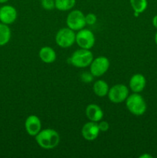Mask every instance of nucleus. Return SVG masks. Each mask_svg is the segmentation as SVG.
Segmentation results:
<instances>
[{
    "mask_svg": "<svg viewBox=\"0 0 157 158\" xmlns=\"http://www.w3.org/2000/svg\"><path fill=\"white\" fill-rule=\"evenodd\" d=\"M35 137L37 144L45 150L54 149L60 142L59 134L51 128L41 130Z\"/></svg>",
    "mask_w": 157,
    "mask_h": 158,
    "instance_id": "f257e3e1",
    "label": "nucleus"
},
{
    "mask_svg": "<svg viewBox=\"0 0 157 158\" xmlns=\"http://www.w3.org/2000/svg\"><path fill=\"white\" fill-rule=\"evenodd\" d=\"M126 106L128 110L135 116H142L147 108L144 98L138 93H133L128 96L126 100Z\"/></svg>",
    "mask_w": 157,
    "mask_h": 158,
    "instance_id": "f03ea898",
    "label": "nucleus"
},
{
    "mask_svg": "<svg viewBox=\"0 0 157 158\" xmlns=\"http://www.w3.org/2000/svg\"><path fill=\"white\" fill-rule=\"evenodd\" d=\"M93 55L90 49L80 48L75 50L69 58L71 64L76 68H86L90 66L93 60Z\"/></svg>",
    "mask_w": 157,
    "mask_h": 158,
    "instance_id": "7ed1b4c3",
    "label": "nucleus"
},
{
    "mask_svg": "<svg viewBox=\"0 0 157 158\" xmlns=\"http://www.w3.org/2000/svg\"><path fill=\"white\" fill-rule=\"evenodd\" d=\"M55 43L61 48H69L75 43V31L67 28H62L57 32Z\"/></svg>",
    "mask_w": 157,
    "mask_h": 158,
    "instance_id": "20e7f679",
    "label": "nucleus"
},
{
    "mask_svg": "<svg viewBox=\"0 0 157 158\" xmlns=\"http://www.w3.org/2000/svg\"><path fill=\"white\" fill-rule=\"evenodd\" d=\"M95 35L89 29L83 28L75 34V43L82 49H91L95 45Z\"/></svg>",
    "mask_w": 157,
    "mask_h": 158,
    "instance_id": "39448f33",
    "label": "nucleus"
},
{
    "mask_svg": "<svg viewBox=\"0 0 157 158\" xmlns=\"http://www.w3.org/2000/svg\"><path fill=\"white\" fill-rule=\"evenodd\" d=\"M67 27L74 31H78L86 26V19L85 15L82 11L75 9L71 11L66 18Z\"/></svg>",
    "mask_w": 157,
    "mask_h": 158,
    "instance_id": "423d86ee",
    "label": "nucleus"
},
{
    "mask_svg": "<svg viewBox=\"0 0 157 158\" xmlns=\"http://www.w3.org/2000/svg\"><path fill=\"white\" fill-rule=\"evenodd\" d=\"M107 96L109 100L112 103H123V102L126 101L128 96H129V89L124 84H121V83L115 84L111 88H109Z\"/></svg>",
    "mask_w": 157,
    "mask_h": 158,
    "instance_id": "0eeeda50",
    "label": "nucleus"
},
{
    "mask_svg": "<svg viewBox=\"0 0 157 158\" xmlns=\"http://www.w3.org/2000/svg\"><path fill=\"white\" fill-rule=\"evenodd\" d=\"M109 60L106 56H98L93 59L90 64V73L95 77H99L104 75L109 69Z\"/></svg>",
    "mask_w": 157,
    "mask_h": 158,
    "instance_id": "6e6552de",
    "label": "nucleus"
},
{
    "mask_svg": "<svg viewBox=\"0 0 157 158\" xmlns=\"http://www.w3.org/2000/svg\"><path fill=\"white\" fill-rule=\"evenodd\" d=\"M82 136L88 141H93L99 137L100 130L97 122L89 121L85 123L82 127Z\"/></svg>",
    "mask_w": 157,
    "mask_h": 158,
    "instance_id": "1a4fd4ad",
    "label": "nucleus"
},
{
    "mask_svg": "<svg viewBox=\"0 0 157 158\" xmlns=\"http://www.w3.org/2000/svg\"><path fill=\"white\" fill-rule=\"evenodd\" d=\"M25 128L29 136L35 137L42 130V122L36 115H29L25 121Z\"/></svg>",
    "mask_w": 157,
    "mask_h": 158,
    "instance_id": "9d476101",
    "label": "nucleus"
},
{
    "mask_svg": "<svg viewBox=\"0 0 157 158\" xmlns=\"http://www.w3.org/2000/svg\"><path fill=\"white\" fill-rule=\"evenodd\" d=\"M17 19V10L10 5H5L0 8V22L4 24H12Z\"/></svg>",
    "mask_w": 157,
    "mask_h": 158,
    "instance_id": "9b49d317",
    "label": "nucleus"
},
{
    "mask_svg": "<svg viewBox=\"0 0 157 158\" xmlns=\"http://www.w3.org/2000/svg\"><path fill=\"white\" fill-rule=\"evenodd\" d=\"M146 86V80L143 74H134L129 80V88L133 93H141Z\"/></svg>",
    "mask_w": 157,
    "mask_h": 158,
    "instance_id": "f8f14e48",
    "label": "nucleus"
},
{
    "mask_svg": "<svg viewBox=\"0 0 157 158\" xmlns=\"http://www.w3.org/2000/svg\"><path fill=\"white\" fill-rule=\"evenodd\" d=\"M86 115L90 121L98 123L103 120L104 113L99 106L95 103H91L86 106Z\"/></svg>",
    "mask_w": 157,
    "mask_h": 158,
    "instance_id": "ddd939ff",
    "label": "nucleus"
},
{
    "mask_svg": "<svg viewBox=\"0 0 157 158\" xmlns=\"http://www.w3.org/2000/svg\"><path fill=\"white\" fill-rule=\"evenodd\" d=\"M40 60L45 63H52L56 60L55 51L50 46H44L38 52Z\"/></svg>",
    "mask_w": 157,
    "mask_h": 158,
    "instance_id": "4468645a",
    "label": "nucleus"
},
{
    "mask_svg": "<svg viewBox=\"0 0 157 158\" xmlns=\"http://www.w3.org/2000/svg\"><path fill=\"white\" fill-rule=\"evenodd\" d=\"M109 87L108 83L105 80H99L93 84V91L95 95L99 97H104L108 95Z\"/></svg>",
    "mask_w": 157,
    "mask_h": 158,
    "instance_id": "2eb2a0df",
    "label": "nucleus"
},
{
    "mask_svg": "<svg viewBox=\"0 0 157 158\" xmlns=\"http://www.w3.org/2000/svg\"><path fill=\"white\" fill-rule=\"evenodd\" d=\"M11 39V30L9 25L0 23V46H5Z\"/></svg>",
    "mask_w": 157,
    "mask_h": 158,
    "instance_id": "dca6fc26",
    "label": "nucleus"
},
{
    "mask_svg": "<svg viewBox=\"0 0 157 158\" xmlns=\"http://www.w3.org/2000/svg\"><path fill=\"white\" fill-rule=\"evenodd\" d=\"M55 9L65 12L72 9L75 5V0H55Z\"/></svg>",
    "mask_w": 157,
    "mask_h": 158,
    "instance_id": "f3484780",
    "label": "nucleus"
},
{
    "mask_svg": "<svg viewBox=\"0 0 157 158\" xmlns=\"http://www.w3.org/2000/svg\"><path fill=\"white\" fill-rule=\"evenodd\" d=\"M134 12L141 14L146 11L148 6L147 0H129Z\"/></svg>",
    "mask_w": 157,
    "mask_h": 158,
    "instance_id": "a211bd4d",
    "label": "nucleus"
},
{
    "mask_svg": "<svg viewBox=\"0 0 157 158\" xmlns=\"http://www.w3.org/2000/svg\"><path fill=\"white\" fill-rule=\"evenodd\" d=\"M41 6L46 10L51 11L55 8V0H41Z\"/></svg>",
    "mask_w": 157,
    "mask_h": 158,
    "instance_id": "6ab92c4d",
    "label": "nucleus"
},
{
    "mask_svg": "<svg viewBox=\"0 0 157 158\" xmlns=\"http://www.w3.org/2000/svg\"><path fill=\"white\" fill-rule=\"evenodd\" d=\"M85 19H86V25H89V26H92L97 21V16L94 13L87 14L86 15H85Z\"/></svg>",
    "mask_w": 157,
    "mask_h": 158,
    "instance_id": "aec40b11",
    "label": "nucleus"
},
{
    "mask_svg": "<svg viewBox=\"0 0 157 158\" xmlns=\"http://www.w3.org/2000/svg\"><path fill=\"white\" fill-rule=\"evenodd\" d=\"M93 76L91 73H83L81 75V80L84 83H89L93 80Z\"/></svg>",
    "mask_w": 157,
    "mask_h": 158,
    "instance_id": "412c9836",
    "label": "nucleus"
},
{
    "mask_svg": "<svg viewBox=\"0 0 157 158\" xmlns=\"http://www.w3.org/2000/svg\"><path fill=\"white\" fill-rule=\"evenodd\" d=\"M98 125L100 131H102V132H106L109 129V123L107 121L100 120L99 123H98Z\"/></svg>",
    "mask_w": 157,
    "mask_h": 158,
    "instance_id": "4be33fe9",
    "label": "nucleus"
},
{
    "mask_svg": "<svg viewBox=\"0 0 157 158\" xmlns=\"http://www.w3.org/2000/svg\"><path fill=\"white\" fill-rule=\"evenodd\" d=\"M152 25H153V26L155 29H157V15H155L152 18Z\"/></svg>",
    "mask_w": 157,
    "mask_h": 158,
    "instance_id": "5701e85b",
    "label": "nucleus"
},
{
    "mask_svg": "<svg viewBox=\"0 0 157 158\" xmlns=\"http://www.w3.org/2000/svg\"><path fill=\"white\" fill-rule=\"evenodd\" d=\"M140 158H152V157L151 155H149V154H143V155L139 156Z\"/></svg>",
    "mask_w": 157,
    "mask_h": 158,
    "instance_id": "b1692460",
    "label": "nucleus"
},
{
    "mask_svg": "<svg viewBox=\"0 0 157 158\" xmlns=\"http://www.w3.org/2000/svg\"><path fill=\"white\" fill-rule=\"evenodd\" d=\"M9 1V0H0V3H1V4H4V3H6Z\"/></svg>",
    "mask_w": 157,
    "mask_h": 158,
    "instance_id": "393cba45",
    "label": "nucleus"
},
{
    "mask_svg": "<svg viewBox=\"0 0 157 158\" xmlns=\"http://www.w3.org/2000/svg\"><path fill=\"white\" fill-rule=\"evenodd\" d=\"M155 44L157 45V32L155 35Z\"/></svg>",
    "mask_w": 157,
    "mask_h": 158,
    "instance_id": "a878e982",
    "label": "nucleus"
}]
</instances>
